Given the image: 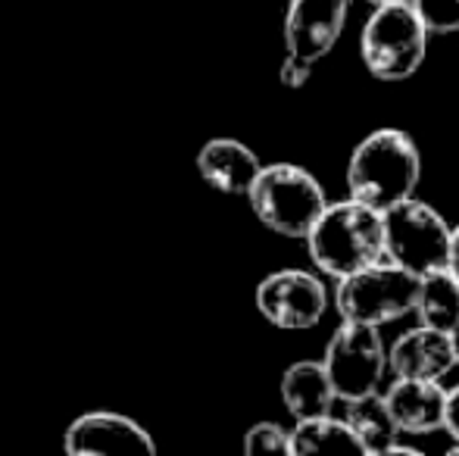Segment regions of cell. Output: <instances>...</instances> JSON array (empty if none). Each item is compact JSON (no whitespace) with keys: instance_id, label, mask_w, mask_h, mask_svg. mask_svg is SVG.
I'll list each match as a JSON object with an SVG mask.
<instances>
[{"instance_id":"6da1fadb","label":"cell","mask_w":459,"mask_h":456,"mask_svg":"<svg viewBox=\"0 0 459 456\" xmlns=\"http://www.w3.org/2000/svg\"><path fill=\"white\" fill-rule=\"evenodd\" d=\"M422 182V153L400 128H375L347 159V191L372 210H387L416 194Z\"/></svg>"},{"instance_id":"7a4b0ae2","label":"cell","mask_w":459,"mask_h":456,"mask_svg":"<svg viewBox=\"0 0 459 456\" xmlns=\"http://www.w3.org/2000/svg\"><path fill=\"white\" fill-rule=\"evenodd\" d=\"M307 250L313 266L328 279H344L372 262L385 260L381 210L353 201H328L322 216L307 231Z\"/></svg>"},{"instance_id":"3957f363","label":"cell","mask_w":459,"mask_h":456,"mask_svg":"<svg viewBox=\"0 0 459 456\" xmlns=\"http://www.w3.org/2000/svg\"><path fill=\"white\" fill-rule=\"evenodd\" d=\"M429 54V29L410 0L375 4L359 31V56L378 82H403L419 73Z\"/></svg>"},{"instance_id":"277c9868","label":"cell","mask_w":459,"mask_h":456,"mask_svg":"<svg viewBox=\"0 0 459 456\" xmlns=\"http://www.w3.org/2000/svg\"><path fill=\"white\" fill-rule=\"evenodd\" d=\"M247 201L254 216L269 231L281 237L303 241L313 222L322 216L328 194L322 182L309 169L294 163L263 166L247 191Z\"/></svg>"},{"instance_id":"5b68a950","label":"cell","mask_w":459,"mask_h":456,"mask_svg":"<svg viewBox=\"0 0 459 456\" xmlns=\"http://www.w3.org/2000/svg\"><path fill=\"white\" fill-rule=\"evenodd\" d=\"M381 228H385V260L394 266L406 269L416 279L447 266L450 222L416 194L381 210Z\"/></svg>"},{"instance_id":"8992f818","label":"cell","mask_w":459,"mask_h":456,"mask_svg":"<svg viewBox=\"0 0 459 456\" xmlns=\"http://www.w3.org/2000/svg\"><path fill=\"white\" fill-rule=\"evenodd\" d=\"M416 275L381 260L338 279L334 310L344 323H363L381 329V325H391L397 319L410 316L412 304H416Z\"/></svg>"},{"instance_id":"52a82bcc","label":"cell","mask_w":459,"mask_h":456,"mask_svg":"<svg viewBox=\"0 0 459 456\" xmlns=\"http://www.w3.org/2000/svg\"><path fill=\"white\" fill-rule=\"evenodd\" d=\"M322 366L341 403L381 391V382L387 375V347L381 341V331L375 325L341 319L325 344Z\"/></svg>"},{"instance_id":"ba28073f","label":"cell","mask_w":459,"mask_h":456,"mask_svg":"<svg viewBox=\"0 0 459 456\" xmlns=\"http://www.w3.org/2000/svg\"><path fill=\"white\" fill-rule=\"evenodd\" d=\"M254 304L269 325L281 331H307L322 323L328 291L309 269H275L256 285Z\"/></svg>"},{"instance_id":"9c48e42d","label":"cell","mask_w":459,"mask_h":456,"mask_svg":"<svg viewBox=\"0 0 459 456\" xmlns=\"http://www.w3.org/2000/svg\"><path fill=\"white\" fill-rule=\"evenodd\" d=\"M351 0H288L284 10V56L313 66L328 56L347 25Z\"/></svg>"},{"instance_id":"30bf717a","label":"cell","mask_w":459,"mask_h":456,"mask_svg":"<svg viewBox=\"0 0 459 456\" xmlns=\"http://www.w3.org/2000/svg\"><path fill=\"white\" fill-rule=\"evenodd\" d=\"M63 451L69 456H134L157 453V441L132 416L91 409V413L75 416L66 426Z\"/></svg>"},{"instance_id":"8fae6325","label":"cell","mask_w":459,"mask_h":456,"mask_svg":"<svg viewBox=\"0 0 459 456\" xmlns=\"http://www.w3.org/2000/svg\"><path fill=\"white\" fill-rule=\"evenodd\" d=\"M456 369L450 331H437L429 325L403 331L387 347V372L394 378H422V382H441Z\"/></svg>"},{"instance_id":"7c38bea8","label":"cell","mask_w":459,"mask_h":456,"mask_svg":"<svg viewBox=\"0 0 459 456\" xmlns=\"http://www.w3.org/2000/svg\"><path fill=\"white\" fill-rule=\"evenodd\" d=\"M263 159L254 147L238 138H210L197 151V172L210 188L229 197H247L254 178L260 176Z\"/></svg>"},{"instance_id":"4fadbf2b","label":"cell","mask_w":459,"mask_h":456,"mask_svg":"<svg viewBox=\"0 0 459 456\" xmlns=\"http://www.w3.org/2000/svg\"><path fill=\"white\" fill-rule=\"evenodd\" d=\"M444 400L447 391L441 388V382H422V378H394L385 394L400 434L437 432L444 426Z\"/></svg>"},{"instance_id":"5bb4252c","label":"cell","mask_w":459,"mask_h":456,"mask_svg":"<svg viewBox=\"0 0 459 456\" xmlns=\"http://www.w3.org/2000/svg\"><path fill=\"white\" fill-rule=\"evenodd\" d=\"M278 391H281V403L294 422L313 419V416H325V413H332V407L338 403L322 359H300V363H290L288 369H284Z\"/></svg>"},{"instance_id":"9a60e30c","label":"cell","mask_w":459,"mask_h":456,"mask_svg":"<svg viewBox=\"0 0 459 456\" xmlns=\"http://www.w3.org/2000/svg\"><path fill=\"white\" fill-rule=\"evenodd\" d=\"M344 407H347L344 422L351 426V432L357 434L363 453L387 456V451L397 444L400 428H397V422H394L391 409H387L385 394H381V391H372V394L344 400Z\"/></svg>"},{"instance_id":"2e32d148","label":"cell","mask_w":459,"mask_h":456,"mask_svg":"<svg viewBox=\"0 0 459 456\" xmlns=\"http://www.w3.org/2000/svg\"><path fill=\"white\" fill-rule=\"evenodd\" d=\"M419 325H429L437 331H454L459 325V281L447 269L422 275L416 288V304H412Z\"/></svg>"},{"instance_id":"e0dca14e","label":"cell","mask_w":459,"mask_h":456,"mask_svg":"<svg viewBox=\"0 0 459 456\" xmlns=\"http://www.w3.org/2000/svg\"><path fill=\"white\" fill-rule=\"evenodd\" d=\"M290 432V456H313V453H363L357 434L351 432L344 419H334L332 413L297 419Z\"/></svg>"},{"instance_id":"ac0fdd59","label":"cell","mask_w":459,"mask_h":456,"mask_svg":"<svg viewBox=\"0 0 459 456\" xmlns=\"http://www.w3.org/2000/svg\"><path fill=\"white\" fill-rule=\"evenodd\" d=\"M244 451L250 456H290V432L278 422H256L244 434Z\"/></svg>"},{"instance_id":"d6986e66","label":"cell","mask_w":459,"mask_h":456,"mask_svg":"<svg viewBox=\"0 0 459 456\" xmlns=\"http://www.w3.org/2000/svg\"><path fill=\"white\" fill-rule=\"evenodd\" d=\"M410 4L425 22L429 35H454V31H459V0H410Z\"/></svg>"},{"instance_id":"ffe728a7","label":"cell","mask_w":459,"mask_h":456,"mask_svg":"<svg viewBox=\"0 0 459 456\" xmlns=\"http://www.w3.org/2000/svg\"><path fill=\"white\" fill-rule=\"evenodd\" d=\"M313 75V66H303V63H294L284 56L281 60V69H278V79H281L284 88H303Z\"/></svg>"},{"instance_id":"44dd1931","label":"cell","mask_w":459,"mask_h":456,"mask_svg":"<svg viewBox=\"0 0 459 456\" xmlns=\"http://www.w3.org/2000/svg\"><path fill=\"white\" fill-rule=\"evenodd\" d=\"M441 428L456 441L454 451L459 453V384L447 391V400H444V426Z\"/></svg>"},{"instance_id":"7402d4cb","label":"cell","mask_w":459,"mask_h":456,"mask_svg":"<svg viewBox=\"0 0 459 456\" xmlns=\"http://www.w3.org/2000/svg\"><path fill=\"white\" fill-rule=\"evenodd\" d=\"M447 269L450 275L459 281V222L456 226H450V247H447Z\"/></svg>"},{"instance_id":"603a6c76","label":"cell","mask_w":459,"mask_h":456,"mask_svg":"<svg viewBox=\"0 0 459 456\" xmlns=\"http://www.w3.org/2000/svg\"><path fill=\"white\" fill-rule=\"evenodd\" d=\"M450 344H454V357H456V369H459V325L450 331Z\"/></svg>"},{"instance_id":"cb8c5ba5","label":"cell","mask_w":459,"mask_h":456,"mask_svg":"<svg viewBox=\"0 0 459 456\" xmlns=\"http://www.w3.org/2000/svg\"><path fill=\"white\" fill-rule=\"evenodd\" d=\"M368 4H372V6H375V4H387V0H368Z\"/></svg>"}]
</instances>
